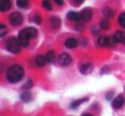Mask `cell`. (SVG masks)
<instances>
[{
  "mask_svg": "<svg viewBox=\"0 0 125 116\" xmlns=\"http://www.w3.org/2000/svg\"><path fill=\"white\" fill-rule=\"evenodd\" d=\"M11 8V1L10 0H0V11L6 12Z\"/></svg>",
  "mask_w": 125,
  "mask_h": 116,
  "instance_id": "11",
  "label": "cell"
},
{
  "mask_svg": "<svg viewBox=\"0 0 125 116\" xmlns=\"http://www.w3.org/2000/svg\"><path fill=\"white\" fill-rule=\"evenodd\" d=\"M91 31H92V33L94 35H98L100 33V31H99V29H98L97 27H93L92 29H91Z\"/></svg>",
  "mask_w": 125,
  "mask_h": 116,
  "instance_id": "27",
  "label": "cell"
},
{
  "mask_svg": "<svg viewBox=\"0 0 125 116\" xmlns=\"http://www.w3.org/2000/svg\"><path fill=\"white\" fill-rule=\"evenodd\" d=\"M46 58L45 56H43L41 54L39 55H37L36 59H35V62H36V64L38 66V67H43L46 64Z\"/></svg>",
  "mask_w": 125,
  "mask_h": 116,
  "instance_id": "17",
  "label": "cell"
},
{
  "mask_svg": "<svg viewBox=\"0 0 125 116\" xmlns=\"http://www.w3.org/2000/svg\"><path fill=\"white\" fill-rule=\"evenodd\" d=\"M25 31H26V33L29 35V36L31 38L37 37L38 35V31L35 27H32V26H29V27L25 28Z\"/></svg>",
  "mask_w": 125,
  "mask_h": 116,
  "instance_id": "16",
  "label": "cell"
},
{
  "mask_svg": "<svg viewBox=\"0 0 125 116\" xmlns=\"http://www.w3.org/2000/svg\"><path fill=\"white\" fill-rule=\"evenodd\" d=\"M88 98H81V99H77V100H75V101H73V103L70 104V108H72V109H76V108H77L79 106H80L82 103H85V102L88 101Z\"/></svg>",
  "mask_w": 125,
  "mask_h": 116,
  "instance_id": "15",
  "label": "cell"
},
{
  "mask_svg": "<svg viewBox=\"0 0 125 116\" xmlns=\"http://www.w3.org/2000/svg\"><path fill=\"white\" fill-rule=\"evenodd\" d=\"M125 103V98L123 95H118L117 98H114L113 102H112V107L116 109H118V108H122L124 106Z\"/></svg>",
  "mask_w": 125,
  "mask_h": 116,
  "instance_id": "7",
  "label": "cell"
},
{
  "mask_svg": "<svg viewBox=\"0 0 125 116\" xmlns=\"http://www.w3.org/2000/svg\"><path fill=\"white\" fill-rule=\"evenodd\" d=\"M42 5H43V7L46 10L50 11V10L52 9V4H51L50 0H43V2H42Z\"/></svg>",
  "mask_w": 125,
  "mask_h": 116,
  "instance_id": "23",
  "label": "cell"
},
{
  "mask_svg": "<svg viewBox=\"0 0 125 116\" xmlns=\"http://www.w3.org/2000/svg\"><path fill=\"white\" fill-rule=\"evenodd\" d=\"M118 23L122 26L123 28L125 29V12L120 14L118 16Z\"/></svg>",
  "mask_w": 125,
  "mask_h": 116,
  "instance_id": "25",
  "label": "cell"
},
{
  "mask_svg": "<svg viewBox=\"0 0 125 116\" xmlns=\"http://www.w3.org/2000/svg\"><path fill=\"white\" fill-rule=\"evenodd\" d=\"M20 98L23 103H30L32 100V94L29 91H25L20 95Z\"/></svg>",
  "mask_w": 125,
  "mask_h": 116,
  "instance_id": "10",
  "label": "cell"
},
{
  "mask_svg": "<svg viewBox=\"0 0 125 116\" xmlns=\"http://www.w3.org/2000/svg\"><path fill=\"white\" fill-rule=\"evenodd\" d=\"M9 19H10V24L13 25L14 26H19L23 23V16L19 12H14L10 14Z\"/></svg>",
  "mask_w": 125,
  "mask_h": 116,
  "instance_id": "3",
  "label": "cell"
},
{
  "mask_svg": "<svg viewBox=\"0 0 125 116\" xmlns=\"http://www.w3.org/2000/svg\"><path fill=\"white\" fill-rule=\"evenodd\" d=\"M30 39L31 37L29 36V35L26 33L25 29H23L22 31H21L18 34V40L21 43L22 47H27L30 44Z\"/></svg>",
  "mask_w": 125,
  "mask_h": 116,
  "instance_id": "4",
  "label": "cell"
},
{
  "mask_svg": "<svg viewBox=\"0 0 125 116\" xmlns=\"http://www.w3.org/2000/svg\"><path fill=\"white\" fill-rule=\"evenodd\" d=\"M73 61V58L69 54H66V53H63L58 58V62L62 66H67Z\"/></svg>",
  "mask_w": 125,
  "mask_h": 116,
  "instance_id": "5",
  "label": "cell"
},
{
  "mask_svg": "<svg viewBox=\"0 0 125 116\" xmlns=\"http://www.w3.org/2000/svg\"><path fill=\"white\" fill-rule=\"evenodd\" d=\"M21 44L19 42L18 38L15 37V36H12L10 37L6 42V48L7 50L10 53L14 54H19L21 52Z\"/></svg>",
  "mask_w": 125,
  "mask_h": 116,
  "instance_id": "2",
  "label": "cell"
},
{
  "mask_svg": "<svg viewBox=\"0 0 125 116\" xmlns=\"http://www.w3.org/2000/svg\"><path fill=\"white\" fill-rule=\"evenodd\" d=\"M47 62H49L50 64H54L55 62V53L54 50H50L45 55Z\"/></svg>",
  "mask_w": 125,
  "mask_h": 116,
  "instance_id": "18",
  "label": "cell"
},
{
  "mask_svg": "<svg viewBox=\"0 0 125 116\" xmlns=\"http://www.w3.org/2000/svg\"><path fill=\"white\" fill-rule=\"evenodd\" d=\"M33 21L35 22L36 24L38 25H40L42 22V19H41V16L39 15H36L33 16Z\"/></svg>",
  "mask_w": 125,
  "mask_h": 116,
  "instance_id": "26",
  "label": "cell"
},
{
  "mask_svg": "<svg viewBox=\"0 0 125 116\" xmlns=\"http://www.w3.org/2000/svg\"><path fill=\"white\" fill-rule=\"evenodd\" d=\"M113 42L115 43H123L125 45V32L122 31H117L113 36Z\"/></svg>",
  "mask_w": 125,
  "mask_h": 116,
  "instance_id": "8",
  "label": "cell"
},
{
  "mask_svg": "<svg viewBox=\"0 0 125 116\" xmlns=\"http://www.w3.org/2000/svg\"><path fill=\"white\" fill-rule=\"evenodd\" d=\"M54 3L57 5H59V6H61V5H63V3H64V0H54Z\"/></svg>",
  "mask_w": 125,
  "mask_h": 116,
  "instance_id": "28",
  "label": "cell"
},
{
  "mask_svg": "<svg viewBox=\"0 0 125 116\" xmlns=\"http://www.w3.org/2000/svg\"><path fill=\"white\" fill-rule=\"evenodd\" d=\"M82 116H94V115H91V114H83Z\"/></svg>",
  "mask_w": 125,
  "mask_h": 116,
  "instance_id": "30",
  "label": "cell"
},
{
  "mask_svg": "<svg viewBox=\"0 0 125 116\" xmlns=\"http://www.w3.org/2000/svg\"><path fill=\"white\" fill-rule=\"evenodd\" d=\"M103 15L107 18H112L114 16V12L111 8H105L103 9Z\"/></svg>",
  "mask_w": 125,
  "mask_h": 116,
  "instance_id": "20",
  "label": "cell"
},
{
  "mask_svg": "<svg viewBox=\"0 0 125 116\" xmlns=\"http://www.w3.org/2000/svg\"><path fill=\"white\" fill-rule=\"evenodd\" d=\"M32 87H33V81L31 79H28V80H26V81L25 83L23 84L22 88L25 89V90H29V89H31Z\"/></svg>",
  "mask_w": 125,
  "mask_h": 116,
  "instance_id": "24",
  "label": "cell"
},
{
  "mask_svg": "<svg viewBox=\"0 0 125 116\" xmlns=\"http://www.w3.org/2000/svg\"><path fill=\"white\" fill-rule=\"evenodd\" d=\"M93 70V65L90 63H87V64H83L81 65L80 67V71L82 74H84V75H87V74H89L91 71Z\"/></svg>",
  "mask_w": 125,
  "mask_h": 116,
  "instance_id": "12",
  "label": "cell"
},
{
  "mask_svg": "<svg viewBox=\"0 0 125 116\" xmlns=\"http://www.w3.org/2000/svg\"><path fill=\"white\" fill-rule=\"evenodd\" d=\"M66 17L69 20H72V21H78L81 19L80 14L77 13L75 11H69L66 15Z\"/></svg>",
  "mask_w": 125,
  "mask_h": 116,
  "instance_id": "13",
  "label": "cell"
},
{
  "mask_svg": "<svg viewBox=\"0 0 125 116\" xmlns=\"http://www.w3.org/2000/svg\"><path fill=\"white\" fill-rule=\"evenodd\" d=\"M25 75L24 68L20 64H13L6 72V78L10 83H17L22 80Z\"/></svg>",
  "mask_w": 125,
  "mask_h": 116,
  "instance_id": "1",
  "label": "cell"
},
{
  "mask_svg": "<svg viewBox=\"0 0 125 116\" xmlns=\"http://www.w3.org/2000/svg\"><path fill=\"white\" fill-rule=\"evenodd\" d=\"M50 24L52 26L57 28L61 26V20L59 18H57V17H52L50 19Z\"/></svg>",
  "mask_w": 125,
  "mask_h": 116,
  "instance_id": "21",
  "label": "cell"
},
{
  "mask_svg": "<svg viewBox=\"0 0 125 116\" xmlns=\"http://www.w3.org/2000/svg\"><path fill=\"white\" fill-rule=\"evenodd\" d=\"M77 45H78V42L74 37H69L65 41V46L69 49L75 48L77 47Z\"/></svg>",
  "mask_w": 125,
  "mask_h": 116,
  "instance_id": "9",
  "label": "cell"
},
{
  "mask_svg": "<svg viewBox=\"0 0 125 116\" xmlns=\"http://www.w3.org/2000/svg\"><path fill=\"white\" fill-rule=\"evenodd\" d=\"M100 28H101L102 30H104V31H106V30H108L109 28H110V22H109L107 20L103 19V20L100 21Z\"/></svg>",
  "mask_w": 125,
  "mask_h": 116,
  "instance_id": "22",
  "label": "cell"
},
{
  "mask_svg": "<svg viewBox=\"0 0 125 116\" xmlns=\"http://www.w3.org/2000/svg\"><path fill=\"white\" fill-rule=\"evenodd\" d=\"M81 20L84 22H89L92 18V10L89 8H85L80 13Z\"/></svg>",
  "mask_w": 125,
  "mask_h": 116,
  "instance_id": "6",
  "label": "cell"
},
{
  "mask_svg": "<svg viewBox=\"0 0 125 116\" xmlns=\"http://www.w3.org/2000/svg\"><path fill=\"white\" fill-rule=\"evenodd\" d=\"M98 44L100 47H108L110 46V39L106 36H101L98 38Z\"/></svg>",
  "mask_w": 125,
  "mask_h": 116,
  "instance_id": "14",
  "label": "cell"
},
{
  "mask_svg": "<svg viewBox=\"0 0 125 116\" xmlns=\"http://www.w3.org/2000/svg\"><path fill=\"white\" fill-rule=\"evenodd\" d=\"M74 1H75V3H78V4H81V3H83V1H84V0H74Z\"/></svg>",
  "mask_w": 125,
  "mask_h": 116,
  "instance_id": "29",
  "label": "cell"
},
{
  "mask_svg": "<svg viewBox=\"0 0 125 116\" xmlns=\"http://www.w3.org/2000/svg\"><path fill=\"white\" fill-rule=\"evenodd\" d=\"M16 4L19 8L26 9L29 5V1L28 0H16Z\"/></svg>",
  "mask_w": 125,
  "mask_h": 116,
  "instance_id": "19",
  "label": "cell"
}]
</instances>
